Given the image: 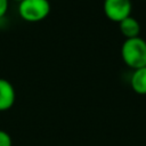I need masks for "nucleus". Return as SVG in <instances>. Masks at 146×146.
<instances>
[{"mask_svg":"<svg viewBox=\"0 0 146 146\" xmlns=\"http://www.w3.org/2000/svg\"><path fill=\"white\" fill-rule=\"evenodd\" d=\"M121 57L127 66L137 70L146 66V41L140 36L125 39L121 47Z\"/></svg>","mask_w":146,"mask_h":146,"instance_id":"obj_1","label":"nucleus"},{"mask_svg":"<svg viewBox=\"0 0 146 146\" xmlns=\"http://www.w3.org/2000/svg\"><path fill=\"white\" fill-rule=\"evenodd\" d=\"M50 13L48 0H24L18 5V14L22 19L29 23H36L44 19Z\"/></svg>","mask_w":146,"mask_h":146,"instance_id":"obj_2","label":"nucleus"},{"mask_svg":"<svg viewBox=\"0 0 146 146\" xmlns=\"http://www.w3.org/2000/svg\"><path fill=\"white\" fill-rule=\"evenodd\" d=\"M103 9L110 21L120 23L130 16L132 5L130 0H104Z\"/></svg>","mask_w":146,"mask_h":146,"instance_id":"obj_3","label":"nucleus"},{"mask_svg":"<svg viewBox=\"0 0 146 146\" xmlns=\"http://www.w3.org/2000/svg\"><path fill=\"white\" fill-rule=\"evenodd\" d=\"M16 99L14 86L6 79L0 78V112L13 107Z\"/></svg>","mask_w":146,"mask_h":146,"instance_id":"obj_4","label":"nucleus"},{"mask_svg":"<svg viewBox=\"0 0 146 146\" xmlns=\"http://www.w3.org/2000/svg\"><path fill=\"white\" fill-rule=\"evenodd\" d=\"M119 29L121 34L125 38V39H132V38H137L139 36L140 33V24L139 22L129 16L127 18H124L123 21H121L119 23Z\"/></svg>","mask_w":146,"mask_h":146,"instance_id":"obj_5","label":"nucleus"},{"mask_svg":"<svg viewBox=\"0 0 146 146\" xmlns=\"http://www.w3.org/2000/svg\"><path fill=\"white\" fill-rule=\"evenodd\" d=\"M132 90L138 95H146V66L133 70L130 79Z\"/></svg>","mask_w":146,"mask_h":146,"instance_id":"obj_6","label":"nucleus"},{"mask_svg":"<svg viewBox=\"0 0 146 146\" xmlns=\"http://www.w3.org/2000/svg\"><path fill=\"white\" fill-rule=\"evenodd\" d=\"M0 146H11V137L5 130H0Z\"/></svg>","mask_w":146,"mask_h":146,"instance_id":"obj_7","label":"nucleus"},{"mask_svg":"<svg viewBox=\"0 0 146 146\" xmlns=\"http://www.w3.org/2000/svg\"><path fill=\"white\" fill-rule=\"evenodd\" d=\"M8 7H9V0H0V18H2L7 14Z\"/></svg>","mask_w":146,"mask_h":146,"instance_id":"obj_8","label":"nucleus"},{"mask_svg":"<svg viewBox=\"0 0 146 146\" xmlns=\"http://www.w3.org/2000/svg\"><path fill=\"white\" fill-rule=\"evenodd\" d=\"M13 1H16V2H18V3H19V2H22V1H24V0H13Z\"/></svg>","mask_w":146,"mask_h":146,"instance_id":"obj_9","label":"nucleus"},{"mask_svg":"<svg viewBox=\"0 0 146 146\" xmlns=\"http://www.w3.org/2000/svg\"><path fill=\"white\" fill-rule=\"evenodd\" d=\"M144 1H146V0H144Z\"/></svg>","mask_w":146,"mask_h":146,"instance_id":"obj_10","label":"nucleus"}]
</instances>
